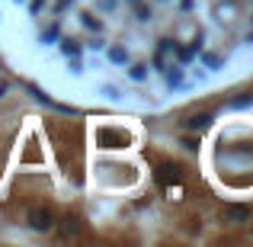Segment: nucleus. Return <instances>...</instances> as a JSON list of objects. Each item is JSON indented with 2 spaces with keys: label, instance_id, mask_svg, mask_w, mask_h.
I'll return each instance as SVG.
<instances>
[{
  "label": "nucleus",
  "instance_id": "423d86ee",
  "mask_svg": "<svg viewBox=\"0 0 253 247\" xmlns=\"http://www.w3.org/2000/svg\"><path fill=\"white\" fill-rule=\"evenodd\" d=\"M81 231V222L77 218H64V235H77Z\"/></svg>",
  "mask_w": 253,
  "mask_h": 247
},
{
  "label": "nucleus",
  "instance_id": "f257e3e1",
  "mask_svg": "<svg viewBox=\"0 0 253 247\" xmlns=\"http://www.w3.org/2000/svg\"><path fill=\"white\" fill-rule=\"evenodd\" d=\"M96 145L99 148H125L128 135L119 132V129H96Z\"/></svg>",
  "mask_w": 253,
  "mask_h": 247
},
{
  "label": "nucleus",
  "instance_id": "6e6552de",
  "mask_svg": "<svg viewBox=\"0 0 253 247\" xmlns=\"http://www.w3.org/2000/svg\"><path fill=\"white\" fill-rule=\"evenodd\" d=\"M131 77H135V81H144V68H131Z\"/></svg>",
  "mask_w": 253,
  "mask_h": 247
},
{
  "label": "nucleus",
  "instance_id": "f03ea898",
  "mask_svg": "<svg viewBox=\"0 0 253 247\" xmlns=\"http://www.w3.org/2000/svg\"><path fill=\"white\" fill-rule=\"evenodd\" d=\"M29 225L36 231H51L55 228V218H51L48 209H29Z\"/></svg>",
  "mask_w": 253,
  "mask_h": 247
},
{
  "label": "nucleus",
  "instance_id": "7ed1b4c3",
  "mask_svg": "<svg viewBox=\"0 0 253 247\" xmlns=\"http://www.w3.org/2000/svg\"><path fill=\"white\" fill-rule=\"evenodd\" d=\"M154 177H157V183H161V186H170V183H179V180H183V173H179L176 164H161Z\"/></svg>",
  "mask_w": 253,
  "mask_h": 247
},
{
  "label": "nucleus",
  "instance_id": "0eeeda50",
  "mask_svg": "<svg viewBox=\"0 0 253 247\" xmlns=\"http://www.w3.org/2000/svg\"><path fill=\"white\" fill-rule=\"evenodd\" d=\"M109 58H112V61H125V51H122V49H112Z\"/></svg>",
  "mask_w": 253,
  "mask_h": 247
},
{
  "label": "nucleus",
  "instance_id": "39448f33",
  "mask_svg": "<svg viewBox=\"0 0 253 247\" xmlns=\"http://www.w3.org/2000/svg\"><path fill=\"white\" fill-rule=\"evenodd\" d=\"M209 125H211V116H209V112H199V116L189 119V129L192 132H202V129H209Z\"/></svg>",
  "mask_w": 253,
  "mask_h": 247
},
{
  "label": "nucleus",
  "instance_id": "20e7f679",
  "mask_svg": "<svg viewBox=\"0 0 253 247\" xmlns=\"http://www.w3.org/2000/svg\"><path fill=\"white\" fill-rule=\"evenodd\" d=\"M224 218H228L231 225H241V222H247V218H250V212L244 209V205H228V209H224Z\"/></svg>",
  "mask_w": 253,
  "mask_h": 247
}]
</instances>
